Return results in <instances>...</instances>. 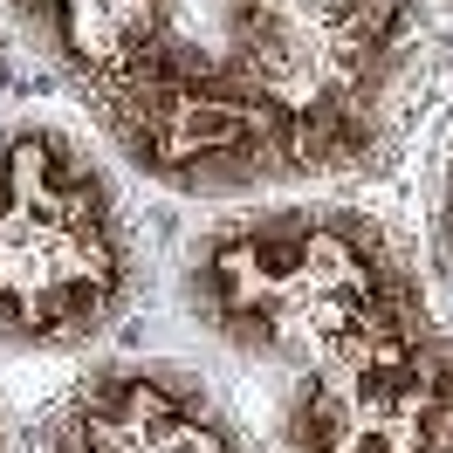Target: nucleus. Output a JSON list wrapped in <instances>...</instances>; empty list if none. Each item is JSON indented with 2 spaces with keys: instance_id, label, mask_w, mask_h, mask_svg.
I'll return each instance as SVG.
<instances>
[{
  "instance_id": "obj_7",
  "label": "nucleus",
  "mask_w": 453,
  "mask_h": 453,
  "mask_svg": "<svg viewBox=\"0 0 453 453\" xmlns=\"http://www.w3.org/2000/svg\"><path fill=\"white\" fill-rule=\"evenodd\" d=\"M447 234H453V186H447Z\"/></svg>"
},
{
  "instance_id": "obj_2",
  "label": "nucleus",
  "mask_w": 453,
  "mask_h": 453,
  "mask_svg": "<svg viewBox=\"0 0 453 453\" xmlns=\"http://www.w3.org/2000/svg\"><path fill=\"white\" fill-rule=\"evenodd\" d=\"M412 49V0H226V62L275 124L288 172L365 165Z\"/></svg>"
},
{
  "instance_id": "obj_4",
  "label": "nucleus",
  "mask_w": 453,
  "mask_h": 453,
  "mask_svg": "<svg viewBox=\"0 0 453 453\" xmlns=\"http://www.w3.org/2000/svg\"><path fill=\"white\" fill-rule=\"evenodd\" d=\"M96 111L131 151V165L179 193H241L282 172L275 124L255 104V89L241 83V69L199 56L186 42L158 49Z\"/></svg>"
},
{
  "instance_id": "obj_3",
  "label": "nucleus",
  "mask_w": 453,
  "mask_h": 453,
  "mask_svg": "<svg viewBox=\"0 0 453 453\" xmlns=\"http://www.w3.org/2000/svg\"><path fill=\"white\" fill-rule=\"evenodd\" d=\"M131 296V234L83 144L0 131V343H89Z\"/></svg>"
},
{
  "instance_id": "obj_6",
  "label": "nucleus",
  "mask_w": 453,
  "mask_h": 453,
  "mask_svg": "<svg viewBox=\"0 0 453 453\" xmlns=\"http://www.w3.org/2000/svg\"><path fill=\"white\" fill-rule=\"evenodd\" d=\"M14 14L28 21L42 56L89 89V104H104L158 49L179 42L172 0H14Z\"/></svg>"
},
{
  "instance_id": "obj_1",
  "label": "nucleus",
  "mask_w": 453,
  "mask_h": 453,
  "mask_svg": "<svg viewBox=\"0 0 453 453\" xmlns=\"http://www.w3.org/2000/svg\"><path fill=\"white\" fill-rule=\"evenodd\" d=\"M193 303L296 378V453H453V337L357 213H255L193 255Z\"/></svg>"
},
{
  "instance_id": "obj_5",
  "label": "nucleus",
  "mask_w": 453,
  "mask_h": 453,
  "mask_svg": "<svg viewBox=\"0 0 453 453\" xmlns=\"http://www.w3.org/2000/svg\"><path fill=\"white\" fill-rule=\"evenodd\" d=\"M49 453H248L193 378L158 365H111L56 412Z\"/></svg>"
}]
</instances>
